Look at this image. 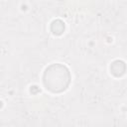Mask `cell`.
Instances as JSON below:
<instances>
[{"label":"cell","mask_w":127,"mask_h":127,"mask_svg":"<svg viewBox=\"0 0 127 127\" xmlns=\"http://www.w3.org/2000/svg\"><path fill=\"white\" fill-rule=\"evenodd\" d=\"M70 76L68 69L60 64L50 65L44 74V82L48 89L53 92H62L69 84Z\"/></svg>","instance_id":"6da1fadb"},{"label":"cell","mask_w":127,"mask_h":127,"mask_svg":"<svg viewBox=\"0 0 127 127\" xmlns=\"http://www.w3.org/2000/svg\"><path fill=\"white\" fill-rule=\"evenodd\" d=\"M64 29V25L63 24V22H62V21L60 22V25H57V26H56L54 23L52 24V31L54 32V34L60 35V34H62V33H63Z\"/></svg>","instance_id":"7a4b0ae2"}]
</instances>
